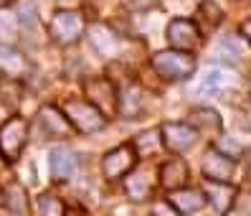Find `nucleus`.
Instances as JSON below:
<instances>
[{"instance_id":"f8f14e48","label":"nucleus","mask_w":251,"mask_h":216,"mask_svg":"<svg viewBox=\"0 0 251 216\" xmlns=\"http://www.w3.org/2000/svg\"><path fill=\"white\" fill-rule=\"evenodd\" d=\"M168 201L175 206L180 216H190V214H198L208 201H205L203 189H178V191H170Z\"/></svg>"},{"instance_id":"1a4fd4ad","label":"nucleus","mask_w":251,"mask_h":216,"mask_svg":"<svg viewBox=\"0 0 251 216\" xmlns=\"http://www.w3.org/2000/svg\"><path fill=\"white\" fill-rule=\"evenodd\" d=\"M201 170H203V176L208 178L211 183H228L233 178L236 163L231 161V158H226L224 153H218L216 148H208L205 155H203Z\"/></svg>"},{"instance_id":"f3484780","label":"nucleus","mask_w":251,"mask_h":216,"mask_svg":"<svg viewBox=\"0 0 251 216\" xmlns=\"http://www.w3.org/2000/svg\"><path fill=\"white\" fill-rule=\"evenodd\" d=\"M203 193H205V201H211V206L218 214H228L236 204V189L228 183H213Z\"/></svg>"},{"instance_id":"dca6fc26","label":"nucleus","mask_w":251,"mask_h":216,"mask_svg":"<svg viewBox=\"0 0 251 216\" xmlns=\"http://www.w3.org/2000/svg\"><path fill=\"white\" fill-rule=\"evenodd\" d=\"M86 33H89V41H92V46L101 54V56H114L117 51H120V41H117L114 31L109 26H92V28H86Z\"/></svg>"},{"instance_id":"2f4dec72","label":"nucleus","mask_w":251,"mask_h":216,"mask_svg":"<svg viewBox=\"0 0 251 216\" xmlns=\"http://www.w3.org/2000/svg\"><path fill=\"white\" fill-rule=\"evenodd\" d=\"M0 206H3V189H0Z\"/></svg>"},{"instance_id":"4468645a","label":"nucleus","mask_w":251,"mask_h":216,"mask_svg":"<svg viewBox=\"0 0 251 216\" xmlns=\"http://www.w3.org/2000/svg\"><path fill=\"white\" fill-rule=\"evenodd\" d=\"M79 165V158L69 148H53L49 153V168H51V178L53 181H69L74 176V170Z\"/></svg>"},{"instance_id":"0eeeda50","label":"nucleus","mask_w":251,"mask_h":216,"mask_svg":"<svg viewBox=\"0 0 251 216\" xmlns=\"http://www.w3.org/2000/svg\"><path fill=\"white\" fill-rule=\"evenodd\" d=\"M203 33L196 26V21L190 18H175L168 26V43L175 51H185V54H196L201 49Z\"/></svg>"},{"instance_id":"6e6552de","label":"nucleus","mask_w":251,"mask_h":216,"mask_svg":"<svg viewBox=\"0 0 251 216\" xmlns=\"http://www.w3.org/2000/svg\"><path fill=\"white\" fill-rule=\"evenodd\" d=\"M160 137H162V148L180 155V153H188L198 142V130H193L188 122H162Z\"/></svg>"},{"instance_id":"423d86ee","label":"nucleus","mask_w":251,"mask_h":216,"mask_svg":"<svg viewBox=\"0 0 251 216\" xmlns=\"http://www.w3.org/2000/svg\"><path fill=\"white\" fill-rule=\"evenodd\" d=\"M86 33L84 16L76 10H56L51 18V38L61 46H71Z\"/></svg>"},{"instance_id":"20e7f679","label":"nucleus","mask_w":251,"mask_h":216,"mask_svg":"<svg viewBox=\"0 0 251 216\" xmlns=\"http://www.w3.org/2000/svg\"><path fill=\"white\" fill-rule=\"evenodd\" d=\"M28 122L23 117H10L0 125V158L5 163H16L18 158L25 150V142H28Z\"/></svg>"},{"instance_id":"bb28decb","label":"nucleus","mask_w":251,"mask_h":216,"mask_svg":"<svg viewBox=\"0 0 251 216\" xmlns=\"http://www.w3.org/2000/svg\"><path fill=\"white\" fill-rule=\"evenodd\" d=\"M221 81H224V77H221L218 71H211V74L205 77V81H203V94H213L221 86Z\"/></svg>"},{"instance_id":"393cba45","label":"nucleus","mask_w":251,"mask_h":216,"mask_svg":"<svg viewBox=\"0 0 251 216\" xmlns=\"http://www.w3.org/2000/svg\"><path fill=\"white\" fill-rule=\"evenodd\" d=\"M216 150H218V153H224L226 158H231V161L241 158V153H244V150L233 142V137H221V140H218V145H216Z\"/></svg>"},{"instance_id":"6ab92c4d","label":"nucleus","mask_w":251,"mask_h":216,"mask_svg":"<svg viewBox=\"0 0 251 216\" xmlns=\"http://www.w3.org/2000/svg\"><path fill=\"white\" fill-rule=\"evenodd\" d=\"M132 148L137 150L140 158H150L155 153H160L162 148V137H160V127H152V130H142V133L135 137Z\"/></svg>"},{"instance_id":"f03ea898","label":"nucleus","mask_w":251,"mask_h":216,"mask_svg":"<svg viewBox=\"0 0 251 216\" xmlns=\"http://www.w3.org/2000/svg\"><path fill=\"white\" fill-rule=\"evenodd\" d=\"M64 117L69 120L71 130H76V133H101V130L107 127V117L101 114L97 107H92L86 99H69V102L64 105Z\"/></svg>"},{"instance_id":"7c9ffc66","label":"nucleus","mask_w":251,"mask_h":216,"mask_svg":"<svg viewBox=\"0 0 251 216\" xmlns=\"http://www.w3.org/2000/svg\"><path fill=\"white\" fill-rule=\"evenodd\" d=\"M13 3H16V0H0V10H3V8H10Z\"/></svg>"},{"instance_id":"9b49d317","label":"nucleus","mask_w":251,"mask_h":216,"mask_svg":"<svg viewBox=\"0 0 251 216\" xmlns=\"http://www.w3.org/2000/svg\"><path fill=\"white\" fill-rule=\"evenodd\" d=\"M36 127L41 130L43 137H66L71 133L69 120L56 107H41L36 114Z\"/></svg>"},{"instance_id":"7ed1b4c3","label":"nucleus","mask_w":251,"mask_h":216,"mask_svg":"<svg viewBox=\"0 0 251 216\" xmlns=\"http://www.w3.org/2000/svg\"><path fill=\"white\" fill-rule=\"evenodd\" d=\"M84 94L86 102L97 107L107 120L117 117V97H120V86L107 77H89L84 81Z\"/></svg>"},{"instance_id":"39448f33","label":"nucleus","mask_w":251,"mask_h":216,"mask_svg":"<svg viewBox=\"0 0 251 216\" xmlns=\"http://www.w3.org/2000/svg\"><path fill=\"white\" fill-rule=\"evenodd\" d=\"M137 163H140V155L132 148V142H122V145L104 153V158H101V173H104L107 181H125L137 168Z\"/></svg>"},{"instance_id":"9d476101","label":"nucleus","mask_w":251,"mask_h":216,"mask_svg":"<svg viewBox=\"0 0 251 216\" xmlns=\"http://www.w3.org/2000/svg\"><path fill=\"white\" fill-rule=\"evenodd\" d=\"M190 178V170L185 165L183 158H170V161H165L160 165L157 170V183H160V189H165V191H178V189H185V183Z\"/></svg>"},{"instance_id":"2eb2a0df","label":"nucleus","mask_w":251,"mask_h":216,"mask_svg":"<svg viewBox=\"0 0 251 216\" xmlns=\"http://www.w3.org/2000/svg\"><path fill=\"white\" fill-rule=\"evenodd\" d=\"M0 71L3 77H10V79H21L31 71V61L25 56L13 49V46H0Z\"/></svg>"},{"instance_id":"412c9836","label":"nucleus","mask_w":251,"mask_h":216,"mask_svg":"<svg viewBox=\"0 0 251 216\" xmlns=\"http://www.w3.org/2000/svg\"><path fill=\"white\" fill-rule=\"evenodd\" d=\"M36 216H66V206L58 196L41 193L36 198Z\"/></svg>"},{"instance_id":"ddd939ff","label":"nucleus","mask_w":251,"mask_h":216,"mask_svg":"<svg viewBox=\"0 0 251 216\" xmlns=\"http://www.w3.org/2000/svg\"><path fill=\"white\" fill-rule=\"evenodd\" d=\"M145 107V94L140 84H127L120 89V97H117V114H122L127 120H135L142 114Z\"/></svg>"},{"instance_id":"c85d7f7f","label":"nucleus","mask_w":251,"mask_h":216,"mask_svg":"<svg viewBox=\"0 0 251 216\" xmlns=\"http://www.w3.org/2000/svg\"><path fill=\"white\" fill-rule=\"evenodd\" d=\"M244 155V161H246V170H249V176H251V148L246 150V153H241Z\"/></svg>"},{"instance_id":"c756f323","label":"nucleus","mask_w":251,"mask_h":216,"mask_svg":"<svg viewBox=\"0 0 251 216\" xmlns=\"http://www.w3.org/2000/svg\"><path fill=\"white\" fill-rule=\"evenodd\" d=\"M244 36H246V38H249V41H251V21H249V23H246V26H244Z\"/></svg>"},{"instance_id":"aec40b11","label":"nucleus","mask_w":251,"mask_h":216,"mask_svg":"<svg viewBox=\"0 0 251 216\" xmlns=\"http://www.w3.org/2000/svg\"><path fill=\"white\" fill-rule=\"evenodd\" d=\"M188 125L193 130H221V114L211 107H196L188 114Z\"/></svg>"},{"instance_id":"cd10ccee","label":"nucleus","mask_w":251,"mask_h":216,"mask_svg":"<svg viewBox=\"0 0 251 216\" xmlns=\"http://www.w3.org/2000/svg\"><path fill=\"white\" fill-rule=\"evenodd\" d=\"M125 3H127L132 10H145V8H152L155 0H125Z\"/></svg>"},{"instance_id":"a211bd4d","label":"nucleus","mask_w":251,"mask_h":216,"mask_svg":"<svg viewBox=\"0 0 251 216\" xmlns=\"http://www.w3.org/2000/svg\"><path fill=\"white\" fill-rule=\"evenodd\" d=\"M150 173L147 170H132L129 176L125 178V191L132 201H145V198H150Z\"/></svg>"},{"instance_id":"b1692460","label":"nucleus","mask_w":251,"mask_h":216,"mask_svg":"<svg viewBox=\"0 0 251 216\" xmlns=\"http://www.w3.org/2000/svg\"><path fill=\"white\" fill-rule=\"evenodd\" d=\"M218 21H221V10L211 3V0H205V3L198 8V21H196V26L203 28V31H211V28L218 26Z\"/></svg>"},{"instance_id":"f257e3e1","label":"nucleus","mask_w":251,"mask_h":216,"mask_svg":"<svg viewBox=\"0 0 251 216\" xmlns=\"http://www.w3.org/2000/svg\"><path fill=\"white\" fill-rule=\"evenodd\" d=\"M152 71L165 79V81H183L188 77H193V71L198 66L196 56L193 54H185V51H175V49H165V51H157L152 56Z\"/></svg>"},{"instance_id":"4be33fe9","label":"nucleus","mask_w":251,"mask_h":216,"mask_svg":"<svg viewBox=\"0 0 251 216\" xmlns=\"http://www.w3.org/2000/svg\"><path fill=\"white\" fill-rule=\"evenodd\" d=\"M3 204H5L13 214H25V211H28V193L23 191V186L13 183L8 191H3Z\"/></svg>"},{"instance_id":"a878e982","label":"nucleus","mask_w":251,"mask_h":216,"mask_svg":"<svg viewBox=\"0 0 251 216\" xmlns=\"http://www.w3.org/2000/svg\"><path fill=\"white\" fill-rule=\"evenodd\" d=\"M152 216H180V214L175 211V206L168 198H162V201H155L152 204Z\"/></svg>"},{"instance_id":"5701e85b","label":"nucleus","mask_w":251,"mask_h":216,"mask_svg":"<svg viewBox=\"0 0 251 216\" xmlns=\"http://www.w3.org/2000/svg\"><path fill=\"white\" fill-rule=\"evenodd\" d=\"M0 99L5 102V107H18L21 102V81L18 79H10V77H3L0 79Z\"/></svg>"}]
</instances>
